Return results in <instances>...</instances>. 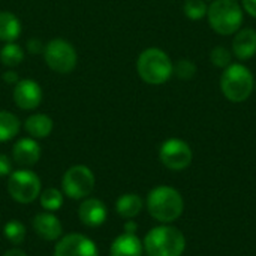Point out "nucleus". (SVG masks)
<instances>
[{
  "label": "nucleus",
  "instance_id": "4be33fe9",
  "mask_svg": "<svg viewBox=\"0 0 256 256\" xmlns=\"http://www.w3.org/2000/svg\"><path fill=\"white\" fill-rule=\"evenodd\" d=\"M40 206L46 212H56L63 206V195L56 188H48L40 194Z\"/></svg>",
  "mask_w": 256,
  "mask_h": 256
},
{
  "label": "nucleus",
  "instance_id": "b1692460",
  "mask_svg": "<svg viewBox=\"0 0 256 256\" xmlns=\"http://www.w3.org/2000/svg\"><path fill=\"white\" fill-rule=\"evenodd\" d=\"M3 234L10 243L21 244L26 238V226L20 220H9L3 228Z\"/></svg>",
  "mask_w": 256,
  "mask_h": 256
},
{
  "label": "nucleus",
  "instance_id": "7ed1b4c3",
  "mask_svg": "<svg viewBox=\"0 0 256 256\" xmlns=\"http://www.w3.org/2000/svg\"><path fill=\"white\" fill-rule=\"evenodd\" d=\"M220 90L230 102L240 104L248 100L255 90L252 70L242 63H231L220 75Z\"/></svg>",
  "mask_w": 256,
  "mask_h": 256
},
{
  "label": "nucleus",
  "instance_id": "20e7f679",
  "mask_svg": "<svg viewBox=\"0 0 256 256\" xmlns=\"http://www.w3.org/2000/svg\"><path fill=\"white\" fill-rule=\"evenodd\" d=\"M184 249V236L180 230L170 225L153 228L144 238V250L148 256H182Z\"/></svg>",
  "mask_w": 256,
  "mask_h": 256
},
{
  "label": "nucleus",
  "instance_id": "dca6fc26",
  "mask_svg": "<svg viewBox=\"0 0 256 256\" xmlns=\"http://www.w3.org/2000/svg\"><path fill=\"white\" fill-rule=\"evenodd\" d=\"M142 243L141 240L135 236V234H129L124 232L122 236H118L110 249V255L111 256H141L142 255Z\"/></svg>",
  "mask_w": 256,
  "mask_h": 256
},
{
  "label": "nucleus",
  "instance_id": "0eeeda50",
  "mask_svg": "<svg viewBox=\"0 0 256 256\" xmlns=\"http://www.w3.org/2000/svg\"><path fill=\"white\" fill-rule=\"evenodd\" d=\"M44 58L48 68L57 74H69L76 66V51L64 39H52L44 46Z\"/></svg>",
  "mask_w": 256,
  "mask_h": 256
},
{
  "label": "nucleus",
  "instance_id": "4468645a",
  "mask_svg": "<svg viewBox=\"0 0 256 256\" xmlns=\"http://www.w3.org/2000/svg\"><path fill=\"white\" fill-rule=\"evenodd\" d=\"M39 158L40 147L33 138H22L12 148V159L21 166H33Z\"/></svg>",
  "mask_w": 256,
  "mask_h": 256
},
{
  "label": "nucleus",
  "instance_id": "6e6552de",
  "mask_svg": "<svg viewBox=\"0 0 256 256\" xmlns=\"http://www.w3.org/2000/svg\"><path fill=\"white\" fill-rule=\"evenodd\" d=\"M94 176L90 168L84 165H75L69 168L62 180L63 192L72 200L87 198L94 189Z\"/></svg>",
  "mask_w": 256,
  "mask_h": 256
},
{
  "label": "nucleus",
  "instance_id": "a211bd4d",
  "mask_svg": "<svg viewBox=\"0 0 256 256\" xmlns=\"http://www.w3.org/2000/svg\"><path fill=\"white\" fill-rule=\"evenodd\" d=\"M24 128L32 138H45L52 130V120L45 114H33L26 120Z\"/></svg>",
  "mask_w": 256,
  "mask_h": 256
},
{
  "label": "nucleus",
  "instance_id": "5701e85b",
  "mask_svg": "<svg viewBox=\"0 0 256 256\" xmlns=\"http://www.w3.org/2000/svg\"><path fill=\"white\" fill-rule=\"evenodd\" d=\"M207 9L208 6L204 0H186L183 4L184 15L192 21H198L207 16Z\"/></svg>",
  "mask_w": 256,
  "mask_h": 256
},
{
  "label": "nucleus",
  "instance_id": "ddd939ff",
  "mask_svg": "<svg viewBox=\"0 0 256 256\" xmlns=\"http://www.w3.org/2000/svg\"><path fill=\"white\" fill-rule=\"evenodd\" d=\"M238 60L246 62L256 56V30L255 28H240L232 39V51Z\"/></svg>",
  "mask_w": 256,
  "mask_h": 256
},
{
  "label": "nucleus",
  "instance_id": "1a4fd4ad",
  "mask_svg": "<svg viewBox=\"0 0 256 256\" xmlns=\"http://www.w3.org/2000/svg\"><path fill=\"white\" fill-rule=\"evenodd\" d=\"M192 148L180 138L166 140L159 148L160 162L171 171H183L192 164Z\"/></svg>",
  "mask_w": 256,
  "mask_h": 256
},
{
  "label": "nucleus",
  "instance_id": "cd10ccee",
  "mask_svg": "<svg viewBox=\"0 0 256 256\" xmlns=\"http://www.w3.org/2000/svg\"><path fill=\"white\" fill-rule=\"evenodd\" d=\"M242 8L248 15L256 18V0H242Z\"/></svg>",
  "mask_w": 256,
  "mask_h": 256
},
{
  "label": "nucleus",
  "instance_id": "423d86ee",
  "mask_svg": "<svg viewBox=\"0 0 256 256\" xmlns=\"http://www.w3.org/2000/svg\"><path fill=\"white\" fill-rule=\"evenodd\" d=\"M8 192L14 201L20 204H30L40 194V180L28 170L10 172L8 178Z\"/></svg>",
  "mask_w": 256,
  "mask_h": 256
},
{
  "label": "nucleus",
  "instance_id": "2eb2a0df",
  "mask_svg": "<svg viewBox=\"0 0 256 256\" xmlns=\"http://www.w3.org/2000/svg\"><path fill=\"white\" fill-rule=\"evenodd\" d=\"M33 228H34V231L38 232V236L40 238L48 240V242L58 240L62 237V232H63L60 220L54 214H51L48 212L46 213H39V214L34 216Z\"/></svg>",
  "mask_w": 256,
  "mask_h": 256
},
{
  "label": "nucleus",
  "instance_id": "f257e3e1",
  "mask_svg": "<svg viewBox=\"0 0 256 256\" xmlns=\"http://www.w3.org/2000/svg\"><path fill=\"white\" fill-rule=\"evenodd\" d=\"M147 210L153 219L162 224L177 220L183 210L184 201L178 190L171 186H158L147 196Z\"/></svg>",
  "mask_w": 256,
  "mask_h": 256
},
{
  "label": "nucleus",
  "instance_id": "a878e982",
  "mask_svg": "<svg viewBox=\"0 0 256 256\" xmlns=\"http://www.w3.org/2000/svg\"><path fill=\"white\" fill-rule=\"evenodd\" d=\"M174 74L180 80H190L196 74V64L192 60H189V58H180L174 64Z\"/></svg>",
  "mask_w": 256,
  "mask_h": 256
},
{
  "label": "nucleus",
  "instance_id": "393cba45",
  "mask_svg": "<svg viewBox=\"0 0 256 256\" xmlns=\"http://www.w3.org/2000/svg\"><path fill=\"white\" fill-rule=\"evenodd\" d=\"M210 62H212L216 68L225 69V68H228V66L232 63V52H231L226 46L218 45V46H214V48L210 51Z\"/></svg>",
  "mask_w": 256,
  "mask_h": 256
},
{
  "label": "nucleus",
  "instance_id": "9b49d317",
  "mask_svg": "<svg viewBox=\"0 0 256 256\" xmlns=\"http://www.w3.org/2000/svg\"><path fill=\"white\" fill-rule=\"evenodd\" d=\"M14 100L20 110H34L42 100V90L33 80H20L14 87Z\"/></svg>",
  "mask_w": 256,
  "mask_h": 256
},
{
  "label": "nucleus",
  "instance_id": "f03ea898",
  "mask_svg": "<svg viewBox=\"0 0 256 256\" xmlns=\"http://www.w3.org/2000/svg\"><path fill=\"white\" fill-rule=\"evenodd\" d=\"M136 70L144 82L150 86H160L174 74V64L165 51L153 46L140 54L136 60Z\"/></svg>",
  "mask_w": 256,
  "mask_h": 256
},
{
  "label": "nucleus",
  "instance_id": "7c9ffc66",
  "mask_svg": "<svg viewBox=\"0 0 256 256\" xmlns=\"http://www.w3.org/2000/svg\"><path fill=\"white\" fill-rule=\"evenodd\" d=\"M135 231H136V225H135L134 222H128V224L124 225V232L135 234Z\"/></svg>",
  "mask_w": 256,
  "mask_h": 256
},
{
  "label": "nucleus",
  "instance_id": "2f4dec72",
  "mask_svg": "<svg viewBox=\"0 0 256 256\" xmlns=\"http://www.w3.org/2000/svg\"><path fill=\"white\" fill-rule=\"evenodd\" d=\"M3 256H27L22 250H20V249H10V250H8L6 254Z\"/></svg>",
  "mask_w": 256,
  "mask_h": 256
},
{
  "label": "nucleus",
  "instance_id": "473e14b6",
  "mask_svg": "<svg viewBox=\"0 0 256 256\" xmlns=\"http://www.w3.org/2000/svg\"><path fill=\"white\" fill-rule=\"evenodd\" d=\"M255 88H256V82H255Z\"/></svg>",
  "mask_w": 256,
  "mask_h": 256
},
{
  "label": "nucleus",
  "instance_id": "39448f33",
  "mask_svg": "<svg viewBox=\"0 0 256 256\" xmlns=\"http://www.w3.org/2000/svg\"><path fill=\"white\" fill-rule=\"evenodd\" d=\"M207 18L218 34L230 36L240 30L244 10L236 0H213L207 9Z\"/></svg>",
  "mask_w": 256,
  "mask_h": 256
},
{
  "label": "nucleus",
  "instance_id": "c85d7f7f",
  "mask_svg": "<svg viewBox=\"0 0 256 256\" xmlns=\"http://www.w3.org/2000/svg\"><path fill=\"white\" fill-rule=\"evenodd\" d=\"M3 81H4L6 84H16V82L20 81V78H18L16 72L8 70V72L3 74Z\"/></svg>",
  "mask_w": 256,
  "mask_h": 256
},
{
  "label": "nucleus",
  "instance_id": "c756f323",
  "mask_svg": "<svg viewBox=\"0 0 256 256\" xmlns=\"http://www.w3.org/2000/svg\"><path fill=\"white\" fill-rule=\"evenodd\" d=\"M27 48H28V51H30V52H39V51H44V45H42L39 40H36V39L28 40V42H27Z\"/></svg>",
  "mask_w": 256,
  "mask_h": 256
},
{
  "label": "nucleus",
  "instance_id": "9d476101",
  "mask_svg": "<svg viewBox=\"0 0 256 256\" xmlns=\"http://www.w3.org/2000/svg\"><path fill=\"white\" fill-rule=\"evenodd\" d=\"M54 256H99L96 244L82 234H69L58 240Z\"/></svg>",
  "mask_w": 256,
  "mask_h": 256
},
{
  "label": "nucleus",
  "instance_id": "412c9836",
  "mask_svg": "<svg viewBox=\"0 0 256 256\" xmlns=\"http://www.w3.org/2000/svg\"><path fill=\"white\" fill-rule=\"evenodd\" d=\"M22 57H24V52H22L21 46L14 42H8L0 51V60L8 68L18 66L22 62Z\"/></svg>",
  "mask_w": 256,
  "mask_h": 256
},
{
  "label": "nucleus",
  "instance_id": "f8f14e48",
  "mask_svg": "<svg viewBox=\"0 0 256 256\" xmlns=\"http://www.w3.org/2000/svg\"><path fill=\"white\" fill-rule=\"evenodd\" d=\"M78 216L84 225H87L90 228H96V226H100L106 220L108 212H106L105 204L100 200L87 198L80 206Z\"/></svg>",
  "mask_w": 256,
  "mask_h": 256
},
{
  "label": "nucleus",
  "instance_id": "6ab92c4d",
  "mask_svg": "<svg viewBox=\"0 0 256 256\" xmlns=\"http://www.w3.org/2000/svg\"><path fill=\"white\" fill-rule=\"evenodd\" d=\"M21 34V22L10 12H0V40L14 42Z\"/></svg>",
  "mask_w": 256,
  "mask_h": 256
},
{
  "label": "nucleus",
  "instance_id": "aec40b11",
  "mask_svg": "<svg viewBox=\"0 0 256 256\" xmlns=\"http://www.w3.org/2000/svg\"><path fill=\"white\" fill-rule=\"evenodd\" d=\"M20 132V120L9 111H0V142L9 141Z\"/></svg>",
  "mask_w": 256,
  "mask_h": 256
},
{
  "label": "nucleus",
  "instance_id": "f3484780",
  "mask_svg": "<svg viewBox=\"0 0 256 256\" xmlns=\"http://www.w3.org/2000/svg\"><path fill=\"white\" fill-rule=\"evenodd\" d=\"M142 206H144V202H142L140 195H136V194H124L117 200L116 210L122 218L134 219L135 216H138L141 213Z\"/></svg>",
  "mask_w": 256,
  "mask_h": 256
},
{
  "label": "nucleus",
  "instance_id": "bb28decb",
  "mask_svg": "<svg viewBox=\"0 0 256 256\" xmlns=\"http://www.w3.org/2000/svg\"><path fill=\"white\" fill-rule=\"evenodd\" d=\"M12 172V164L10 159L6 154H0V177L9 176Z\"/></svg>",
  "mask_w": 256,
  "mask_h": 256
}]
</instances>
